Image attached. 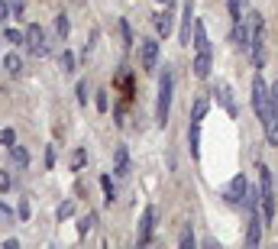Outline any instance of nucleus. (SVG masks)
Returning a JSON list of instances; mask_svg holds the SVG:
<instances>
[{
	"label": "nucleus",
	"mask_w": 278,
	"mask_h": 249,
	"mask_svg": "<svg viewBox=\"0 0 278 249\" xmlns=\"http://www.w3.org/2000/svg\"><path fill=\"white\" fill-rule=\"evenodd\" d=\"M171 94H175V71L165 65L162 75H159V97H155V123H159V127H165V123H168Z\"/></svg>",
	"instance_id": "obj_2"
},
{
	"label": "nucleus",
	"mask_w": 278,
	"mask_h": 249,
	"mask_svg": "<svg viewBox=\"0 0 278 249\" xmlns=\"http://www.w3.org/2000/svg\"><path fill=\"white\" fill-rule=\"evenodd\" d=\"M4 71L10 78H20L23 75V58L16 55V52H7V55H4Z\"/></svg>",
	"instance_id": "obj_16"
},
{
	"label": "nucleus",
	"mask_w": 278,
	"mask_h": 249,
	"mask_svg": "<svg viewBox=\"0 0 278 249\" xmlns=\"http://www.w3.org/2000/svg\"><path fill=\"white\" fill-rule=\"evenodd\" d=\"M272 97H275V101H278V81L272 84Z\"/></svg>",
	"instance_id": "obj_37"
},
{
	"label": "nucleus",
	"mask_w": 278,
	"mask_h": 249,
	"mask_svg": "<svg viewBox=\"0 0 278 249\" xmlns=\"http://www.w3.org/2000/svg\"><path fill=\"white\" fill-rule=\"evenodd\" d=\"M7 152H10V159H13L16 168H26V165H29V152H26L23 146H16V142H13V146H7Z\"/></svg>",
	"instance_id": "obj_18"
},
{
	"label": "nucleus",
	"mask_w": 278,
	"mask_h": 249,
	"mask_svg": "<svg viewBox=\"0 0 278 249\" xmlns=\"http://www.w3.org/2000/svg\"><path fill=\"white\" fill-rule=\"evenodd\" d=\"M139 65L143 71L159 68V39H139Z\"/></svg>",
	"instance_id": "obj_5"
},
{
	"label": "nucleus",
	"mask_w": 278,
	"mask_h": 249,
	"mask_svg": "<svg viewBox=\"0 0 278 249\" xmlns=\"http://www.w3.org/2000/svg\"><path fill=\"white\" fill-rule=\"evenodd\" d=\"M249 20V58H253V65L256 68H265V58H268V52H265V20H262V13L253 10L246 16Z\"/></svg>",
	"instance_id": "obj_1"
},
{
	"label": "nucleus",
	"mask_w": 278,
	"mask_h": 249,
	"mask_svg": "<svg viewBox=\"0 0 278 249\" xmlns=\"http://www.w3.org/2000/svg\"><path fill=\"white\" fill-rule=\"evenodd\" d=\"M13 188V178H10V172H0V191H10Z\"/></svg>",
	"instance_id": "obj_31"
},
{
	"label": "nucleus",
	"mask_w": 278,
	"mask_h": 249,
	"mask_svg": "<svg viewBox=\"0 0 278 249\" xmlns=\"http://www.w3.org/2000/svg\"><path fill=\"white\" fill-rule=\"evenodd\" d=\"M97 110H100V113L107 110V91H100V94H97Z\"/></svg>",
	"instance_id": "obj_36"
},
{
	"label": "nucleus",
	"mask_w": 278,
	"mask_h": 249,
	"mask_svg": "<svg viewBox=\"0 0 278 249\" xmlns=\"http://www.w3.org/2000/svg\"><path fill=\"white\" fill-rule=\"evenodd\" d=\"M23 10H26V0H10V16L13 20H23Z\"/></svg>",
	"instance_id": "obj_25"
},
{
	"label": "nucleus",
	"mask_w": 278,
	"mask_h": 249,
	"mask_svg": "<svg viewBox=\"0 0 278 249\" xmlns=\"http://www.w3.org/2000/svg\"><path fill=\"white\" fill-rule=\"evenodd\" d=\"M214 94H217V101H220V107L230 113V117H239V107H236V101H233V87L227 81H217L214 84Z\"/></svg>",
	"instance_id": "obj_7"
},
{
	"label": "nucleus",
	"mask_w": 278,
	"mask_h": 249,
	"mask_svg": "<svg viewBox=\"0 0 278 249\" xmlns=\"http://www.w3.org/2000/svg\"><path fill=\"white\" fill-rule=\"evenodd\" d=\"M0 142H4V146H13V142H16V133H13L10 127H7V130H0Z\"/></svg>",
	"instance_id": "obj_30"
},
{
	"label": "nucleus",
	"mask_w": 278,
	"mask_h": 249,
	"mask_svg": "<svg viewBox=\"0 0 278 249\" xmlns=\"http://www.w3.org/2000/svg\"><path fill=\"white\" fill-rule=\"evenodd\" d=\"M159 4H162V7H171V4H175V0H159Z\"/></svg>",
	"instance_id": "obj_38"
},
{
	"label": "nucleus",
	"mask_w": 278,
	"mask_h": 249,
	"mask_svg": "<svg viewBox=\"0 0 278 249\" xmlns=\"http://www.w3.org/2000/svg\"><path fill=\"white\" fill-rule=\"evenodd\" d=\"M120 36H123V49L133 46V33H129V23L126 20H120Z\"/></svg>",
	"instance_id": "obj_26"
},
{
	"label": "nucleus",
	"mask_w": 278,
	"mask_h": 249,
	"mask_svg": "<svg viewBox=\"0 0 278 249\" xmlns=\"http://www.w3.org/2000/svg\"><path fill=\"white\" fill-rule=\"evenodd\" d=\"M191 36H194V0H185V10H181V33H178L181 46H188Z\"/></svg>",
	"instance_id": "obj_9"
},
{
	"label": "nucleus",
	"mask_w": 278,
	"mask_h": 249,
	"mask_svg": "<svg viewBox=\"0 0 278 249\" xmlns=\"http://www.w3.org/2000/svg\"><path fill=\"white\" fill-rule=\"evenodd\" d=\"M52 165H55V146L46 149V168H52Z\"/></svg>",
	"instance_id": "obj_34"
},
{
	"label": "nucleus",
	"mask_w": 278,
	"mask_h": 249,
	"mask_svg": "<svg viewBox=\"0 0 278 249\" xmlns=\"http://www.w3.org/2000/svg\"><path fill=\"white\" fill-rule=\"evenodd\" d=\"M84 162H88V152H84V149H75V152H72V168H75V172H81Z\"/></svg>",
	"instance_id": "obj_23"
},
{
	"label": "nucleus",
	"mask_w": 278,
	"mask_h": 249,
	"mask_svg": "<svg viewBox=\"0 0 278 249\" xmlns=\"http://www.w3.org/2000/svg\"><path fill=\"white\" fill-rule=\"evenodd\" d=\"M55 33H58V39H68V33H72V23H68L65 13L55 16Z\"/></svg>",
	"instance_id": "obj_20"
},
{
	"label": "nucleus",
	"mask_w": 278,
	"mask_h": 249,
	"mask_svg": "<svg viewBox=\"0 0 278 249\" xmlns=\"http://www.w3.org/2000/svg\"><path fill=\"white\" fill-rule=\"evenodd\" d=\"M265 127V139H268V146H278V101L272 97L268 101V120L262 123Z\"/></svg>",
	"instance_id": "obj_11"
},
{
	"label": "nucleus",
	"mask_w": 278,
	"mask_h": 249,
	"mask_svg": "<svg viewBox=\"0 0 278 249\" xmlns=\"http://www.w3.org/2000/svg\"><path fill=\"white\" fill-rule=\"evenodd\" d=\"M0 217H7V220H13V217H20V213H13L10 207H7V204L4 201H0Z\"/></svg>",
	"instance_id": "obj_33"
},
{
	"label": "nucleus",
	"mask_w": 278,
	"mask_h": 249,
	"mask_svg": "<svg viewBox=\"0 0 278 249\" xmlns=\"http://www.w3.org/2000/svg\"><path fill=\"white\" fill-rule=\"evenodd\" d=\"M7 13H10V0H0V23L7 20Z\"/></svg>",
	"instance_id": "obj_35"
},
{
	"label": "nucleus",
	"mask_w": 278,
	"mask_h": 249,
	"mask_svg": "<svg viewBox=\"0 0 278 249\" xmlns=\"http://www.w3.org/2000/svg\"><path fill=\"white\" fill-rule=\"evenodd\" d=\"M91 227H94V213H88V217H81V220H78V233H81V236L88 233Z\"/></svg>",
	"instance_id": "obj_28"
},
{
	"label": "nucleus",
	"mask_w": 278,
	"mask_h": 249,
	"mask_svg": "<svg viewBox=\"0 0 278 249\" xmlns=\"http://www.w3.org/2000/svg\"><path fill=\"white\" fill-rule=\"evenodd\" d=\"M191 68H194V78H201V81H204V78L211 75V55L197 52V55H194V65H191Z\"/></svg>",
	"instance_id": "obj_17"
},
{
	"label": "nucleus",
	"mask_w": 278,
	"mask_h": 249,
	"mask_svg": "<svg viewBox=\"0 0 278 249\" xmlns=\"http://www.w3.org/2000/svg\"><path fill=\"white\" fill-rule=\"evenodd\" d=\"M268 101H272V94H268L265 78L256 75V78H253V107H256V117L262 120V123L268 120Z\"/></svg>",
	"instance_id": "obj_4"
},
{
	"label": "nucleus",
	"mask_w": 278,
	"mask_h": 249,
	"mask_svg": "<svg viewBox=\"0 0 278 249\" xmlns=\"http://www.w3.org/2000/svg\"><path fill=\"white\" fill-rule=\"evenodd\" d=\"M88 81H78V104H81V107H88Z\"/></svg>",
	"instance_id": "obj_27"
},
{
	"label": "nucleus",
	"mask_w": 278,
	"mask_h": 249,
	"mask_svg": "<svg viewBox=\"0 0 278 249\" xmlns=\"http://www.w3.org/2000/svg\"><path fill=\"white\" fill-rule=\"evenodd\" d=\"M201 123L197 117H191V127H188V146H191V159H201Z\"/></svg>",
	"instance_id": "obj_12"
},
{
	"label": "nucleus",
	"mask_w": 278,
	"mask_h": 249,
	"mask_svg": "<svg viewBox=\"0 0 278 249\" xmlns=\"http://www.w3.org/2000/svg\"><path fill=\"white\" fill-rule=\"evenodd\" d=\"M171 20H175V16H171V7H165V10H159L152 16V26H155V33L159 36H168L171 33Z\"/></svg>",
	"instance_id": "obj_15"
},
{
	"label": "nucleus",
	"mask_w": 278,
	"mask_h": 249,
	"mask_svg": "<svg viewBox=\"0 0 278 249\" xmlns=\"http://www.w3.org/2000/svg\"><path fill=\"white\" fill-rule=\"evenodd\" d=\"M100 188H103V201H107V204H114V198H117L114 178H110V175H103V178H100Z\"/></svg>",
	"instance_id": "obj_19"
},
{
	"label": "nucleus",
	"mask_w": 278,
	"mask_h": 249,
	"mask_svg": "<svg viewBox=\"0 0 278 249\" xmlns=\"http://www.w3.org/2000/svg\"><path fill=\"white\" fill-rule=\"evenodd\" d=\"M26 46H29L32 58H46V55H49L46 29H42V26H29V29H26Z\"/></svg>",
	"instance_id": "obj_6"
},
{
	"label": "nucleus",
	"mask_w": 278,
	"mask_h": 249,
	"mask_svg": "<svg viewBox=\"0 0 278 249\" xmlns=\"http://www.w3.org/2000/svg\"><path fill=\"white\" fill-rule=\"evenodd\" d=\"M246 191H249L246 178H242V175H236V178H233V181L227 184L223 198H227V204H233V207H236V204H246Z\"/></svg>",
	"instance_id": "obj_8"
},
{
	"label": "nucleus",
	"mask_w": 278,
	"mask_h": 249,
	"mask_svg": "<svg viewBox=\"0 0 278 249\" xmlns=\"http://www.w3.org/2000/svg\"><path fill=\"white\" fill-rule=\"evenodd\" d=\"M259 194H262V220L265 227L275 224V178L265 165H259Z\"/></svg>",
	"instance_id": "obj_3"
},
{
	"label": "nucleus",
	"mask_w": 278,
	"mask_h": 249,
	"mask_svg": "<svg viewBox=\"0 0 278 249\" xmlns=\"http://www.w3.org/2000/svg\"><path fill=\"white\" fill-rule=\"evenodd\" d=\"M114 175L117 178H126L129 175V149L123 146V142L114 149Z\"/></svg>",
	"instance_id": "obj_13"
},
{
	"label": "nucleus",
	"mask_w": 278,
	"mask_h": 249,
	"mask_svg": "<svg viewBox=\"0 0 278 249\" xmlns=\"http://www.w3.org/2000/svg\"><path fill=\"white\" fill-rule=\"evenodd\" d=\"M16 213H20V220L29 217V198H20V207H16Z\"/></svg>",
	"instance_id": "obj_32"
},
{
	"label": "nucleus",
	"mask_w": 278,
	"mask_h": 249,
	"mask_svg": "<svg viewBox=\"0 0 278 249\" xmlns=\"http://www.w3.org/2000/svg\"><path fill=\"white\" fill-rule=\"evenodd\" d=\"M55 213H58V220H68V217L75 213V204H72V201H65V204H62V207H58Z\"/></svg>",
	"instance_id": "obj_29"
},
{
	"label": "nucleus",
	"mask_w": 278,
	"mask_h": 249,
	"mask_svg": "<svg viewBox=\"0 0 278 249\" xmlns=\"http://www.w3.org/2000/svg\"><path fill=\"white\" fill-rule=\"evenodd\" d=\"M194 52H204V55H211V39H207V26L204 20H194Z\"/></svg>",
	"instance_id": "obj_14"
},
{
	"label": "nucleus",
	"mask_w": 278,
	"mask_h": 249,
	"mask_svg": "<svg viewBox=\"0 0 278 249\" xmlns=\"http://www.w3.org/2000/svg\"><path fill=\"white\" fill-rule=\"evenodd\" d=\"M58 65H62V71H65V75H72V71H75V55H72V52H62V58H58Z\"/></svg>",
	"instance_id": "obj_24"
},
{
	"label": "nucleus",
	"mask_w": 278,
	"mask_h": 249,
	"mask_svg": "<svg viewBox=\"0 0 278 249\" xmlns=\"http://www.w3.org/2000/svg\"><path fill=\"white\" fill-rule=\"evenodd\" d=\"M152 230H155V207H146V210H143V220H139V236H136V243H139V246L152 243Z\"/></svg>",
	"instance_id": "obj_10"
},
{
	"label": "nucleus",
	"mask_w": 278,
	"mask_h": 249,
	"mask_svg": "<svg viewBox=\"0 0 278 249\" xmlns=\"http://www.w3.org/2000/svg\"><path fill=\"white\" fill-rule=\"evenodd\" d=\"M4 39H7V42H10V46H23V42H26V36H23L20 29H10V26H7V33H4Z\"/></svg>",
	"instance_id": "obj_22"
},
{
	"label": "nucleus",
	"mask_w": 278,
	"mask_h": 249,
	"mask_svg": "<svg viewBox=\"0 0 278 249\" xmlns=\"http://www.w3.org/2000/svg\"><path fill=\"white\" fill-rule=\"evenodd\" d=\"M178 246L181 249H194V230H191V224L181 230V239H178Z\"/></svg>",
	"instance_id": "obj_21"
}]
</instances>
